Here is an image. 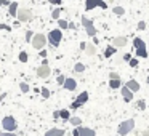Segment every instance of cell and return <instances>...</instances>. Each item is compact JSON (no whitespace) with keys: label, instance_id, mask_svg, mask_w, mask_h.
<instances>
[{"label":"cell","instance_id":"obj_1","mask_svg":"<svg viewBox=\"0 0 149 136\" xmlns=\"http://www.w3.org/2000/svg\"><path fill=\"white\" fill-rule=\"evenodd\" d=\"M16 126H18V125H16V120H15V117H11V115L3 117V120H2V128H3L7 133H15Z\"/></svg>","mask_w":149,"mask_h":136},{"label":"cell","instance_id":"obj_2","mask_svg":"<svg viewBox=\"0 0 149 136\" xmlns=\"http://www.w3.org/2000/svg\"><path fill=\"white\" fill-rule=\"evenodd\" d=\"M133 128H135V120H133V119H128V120H125V122L120 123L117 130H119V135H120V136H127Z\"/></svg>","mask_w":149,"mask_h":136},{"label":"cell","instance_id":"obj_3","mask_svg":"<svg viewBox=\"0 0 149 136\" xmlns=\"http://www.w3.org/2000/svg\"><path fill=\"white\" fill-rule=\"evenodd\" d=\"M82 24H84V27H85V31H87L88 37H93V39H95V35H96V27H95L93 21L88 19L87 16H82Z\"/></svg>","mask_w":149,"mask_h":136},{"label":"cell","instance_id":"obj_4","mask_svg":"<svg viewBox=\"0 0 149 136\" xmlns=\"http://www.w3.org/2000/svg\"><path fill=\"white\" fill-rule=\"evenodd\" d=\"M61 39H63L61 29H53L52 32L48 34V42L52 43L53 46H58L59 43H61Z\"/></svg>","mask_w":149,"mask_h":136},{"label":"cell","instance_id":"obj_5","mask_svg":"<svg viewBox=\"0 0 149 136\" xmlns=\"http://www.w3.org/2000/svg\"><path fill=\"white\" fill-rule=\"evenodd\" d=\"M45 43H47V37L43 35V34H36L34 35V39H32V46L36 50H42L43 46H45Z\"/></svg>","mask_w":149,"mask_h":136},{"label":"cell","instance_id":"obj_6","mask_svg":"<svg viewBox=\"0 0 149 136\" xmlns=\"http://www.w3.org/2000/svg\"><path fill=\"white\" fill-rule=\"evenodd\" d=\"M87 101H88V93H87V91H84V93H80L77 98H75V101L71 104V107H72V109H79V107L84 106Z\"/></svg>","mask_w":149,"mask_h":136},{"label":"cell","instance_id":"obj_7","mask_svg":"<svg viewBox=\"0 0 149 136\" xmlns=\"http://www.w3.org/2000/svg\"><path fill=\"white\" fill-rule=\"evenodd\" d=\"M32 19V11L27 10V8H19L18 11V21L19 23H26V21H31Z\"/></svg>","mask_w":149,"mask_h":136},{"label":"cell","instance_id":"obj_8","mask_svg":"<svg viewBox=\"0 0 149 136\" xmlns=\"http://www.w3.org/2000/svg\"><path fill=\"white\" fill-rule=\"evenodd\" d=\"M96 7L106 10L107 5H106V2H103V0H87V3H85V8H87V10H93V8H96Z\"/></svg>","mask_w":149,"mask_h":136},{"label":"cell","instance_id":"obj_9","mask_svg":"<svg viewBox=\"0 0 149 136\" xmlns=\"http://www.w3.org/2000/svg\"><path fill=\"white\" fill-rule=\"evenodd\" d=\"M50 74H52V69H50L48 64H42L37 69V77H40V78H47Z\"/></svg>","mask_w":149,"mask_h":136},{"label":"cell","instance_id":"obj_10","mask_svg":"<svg viewBox=\"0 0 149 136\" xmlns=\"http://www.w3.org/2000/svg\"><path fill=\"white\" fill-rule=\"evenodd\" d=\"M127 45V39L125 37H114L112 39V46L114 48H122Z\"/></svg>","mask_w":149,"mask_h":136},{"label":"cell","instance_id":"obj_11","mask_svg":"<svg viewBox=\"0 0 149 136\" xmlns=\"http://www.w3.org/2000/svg\"><path fill=\"white\" fill-rule=\"evenodd\" d=\"M63 87H64L66 90H69V91H74L75 88H77V82H75L74 78L68 77V78H66V82H64V85H63Z\"/></svg>","mask_w":149,"mask_h":136},{"label":"cell","instance_id":"obj_12","mask_svg":"<svg viewBox=\"0 0 149 136\" xmlns=\"http://www.w3.org/2000/svg\"><path fill=\"white\" fill-rule=\"evenodd\" d=\"M120 93H122V98H123L125 101H132V99H133V93L125 87V85H123V87L120 88Z\"/></svg>","mask_w":149,"mask_h":136},{"label":"cell","instance_id":"obj_13","mask_svg":"<svg viewBox=\"0 0 149 136\" xmlns=\"http://www.w3.org/2000/svg\"><path fill=\"white\" fill-rule=\"evenodd\" d=\"M125 87L128 88L132 93H135V91H139V83H138L136 80H128V82L125 83Z\"/></svg>","mask_w":149,"mask_h":136},{"label":"cell","instance_id":"obj_14","mask_svg":"<svg viewBox=\"0 0 149 136\" xmlns=\"http://www.w3.org/2000/svg\"><path fill=\"white\" fill-rule=\"evenodd\" d=\"M64 133L66 131L61 130V128H52V130H48L43 136H64Z\"/></svg>","mask_w":149,"mask_h":136},{"label":"cell","instance_id":"obj_15","mask_svg":"<svg viewBox=\"0 0 149 136\" xmlns=\"http://www.w3.org/2000/svg\"><path fill=\"white\" fill-rule=\"evenodd\" d=\"M79 133H80V136H96V133L87 126H79Z\"/></svg>","mask_w":149,"mask_h":136},{"label":"cell","instance_id":"obj_16","mask_svg":"<svg viewBox=\"0 0 149 136\" xmlns=\"http://www.w3.org/2000/svg\"><path fill=\"white\" fill-rule=\"evenodd\" d=\"M18 11H19V5L16 2H11V5L8 7V13L10 16H18Z\"/></svg>","mask_w":149,"mask_h":136},{"label":"cell","instance_id":"obj_17","mask_svg":"<svg viewBox=\"0 0 149 136\" xmlns=\"http://www.w3.org/2000/svg\"><path fill=\"white\" fill-rule=\"evenodd\" d=\"M133 46H135L136 50H144L146 48V43L143 39H139V37H136L135 40H133Z\"/></svg>","mask_w":149,"mask_h":136},{"label":"cell","instance_id":"obj_18","mask_svg":"<svg viewBox=\"0 0 149 136\" xmlns=\"http://www.w3.org/2000/svg\"><path fill=\"white\" fill-rule=\"evenodd\" d=\"M114 53H116V48H114L112 45H111V46H107V48L104 50V58H111V56H112Z\"/></svg>","mask_w":149,"mask_h":136},{"label":"cell","instance_id":"obj_19","mask_svg":"<svg viewBox=\"0 0 149 136\" xmlns=\"http://www.w3.org/2000/svg\"><path fill=\"white\" fill-rule=\"evenodd\" d=\"M59 117H61L63 120H71V114H69V110H68V109L59 110Z\"/></svg>","mask_w":149,"mask_h":136},{"label":"cell","instance_id":"obj_20","mask_svg":"<svg viewBox=\"0 0 149 136\" xmlns=\"http://www.w3.org/2000/svg\"><path fill=\"white\" fill-rule=\"evenodd\" d=\"M95 53H96L95 45H93V43H87V55H88V56H93Z\"/></svg>","mask_w":149,"mask_h":136},{"label":"cell","instance_id":"obj_21","mask_svg":"<svg viewBox=\"0 0 149 136\" xmlns=\"http://www.w3.org/2000/svg\"><path fill=\"white\" fill-rule=\"evenodd\" d=\"M109 87L114 88V90H116V88H122V82H120V80H111L109 82Z\"/></svg>","mask_w":149,"mask_h":136},{"label":"cell","instance_id":"obj_22","mask_svg":"<svg viewBox=\"0 0 149 136\" xmlns=\"http://www.w3.org/2000/svg\"><path fill=\"white\" fill-rule=\"evenodd\" d=\"M71 125H74V126H80V123H82V120H80V117H71Z\"/></svg>","mask_w":149,"mask_h":136},{"label":"cell","instance_id":"obj_23","mask_svg":"<svg viewBox=\"0 0 149 136\" xmlns=\"http://www.w3.org/2000/svg\"><path fill=\"white\" fill-rule=\"evenodd\" d=\"M59 16H61V8H56V10H53V13H52V18H53V19L59 21Z\"/></svg>","mask_w":149,"mask_h":136},{"label":"cell","instance_id":"obj_24","mask_svg":"<svg viewBox=\"0 0 149 136\" xmlns=\"http://www.w3.org/2000/svg\"><path fill=\"white\" fill-rule=\"evenodd\" d=\"M112 11H114V15H117V16H122V15L125 13V10H123L122 7H114Z\"/></svg>","mask_w":149,"mask_h":136},{"label":"cell","instance_id":"obj_25","mask_svg":"<svg viewBox=\"0 0 149 136\" xmlns=\"http://www.w3.org/2000/svg\"><path fill=\"white\" fill-rule=\"evenodd\" d=\"M40 93H42V98H43V99H48V98H50V90H48V88L43 87L42 90H40Z\"/></svg>","mask_w":149,"mask_h":136},{"label":"cell","instance_id":"obj_26","mask_svg":"<svg viewBox=\"0 0 149 136\" xmlns=\"http://www.w3.org/2000/svg\"><path fill=\"white\" fill-rule=\"evenodd\" d=\"M74 71L77 72V74H79V72H84L85 71V66L82 64V62H77V64L74 66Z\"/></svg>","mask_w":149,"mask_h":136},{"label":"cell","instance_id":"obj_27","mask_svg":"<svg viewBox=\"0 0 149 136\" xmlns=\"http://www.w3.org/2000/svg\"><path fill=\"white\" fill-rule=\"evenodd\" d=\"M136 55H138L139 58H148V48H144V50H136Z\"/></svg>","mask_w":149,"mask_h":136},{"label":"cell","instance_id":"obj_28","mask_svg":"<svg viewBox=\"0 0 149 136\" xmlns=\"http://www.w3.org/2000/svg\"><path fill=\"white\" fill-rule=\"evenodd\" d=\"M58 26H59V29H68L69 24H68V21H66V19H59L58 21Z\"/></svg>","mask_w":149,"mask_h":136},{"label":"cell","instance_id":"obj_29","mask_svg":"<svg viewBox=\"0 0 149 136\" xmlns=\"http://www.w3.org/2000/svg\"><path fill=\"white\" fill-rule=\"evenodd\" d=\"M19 90L23 91V93H27V91H29V85H27L26 82H21V83H19Z\"/></svg>","mask_w":149,"mask_h":136},{"label":"cell","instance_id":"obj_30","mask_svg":"<svg viewBox=\"0 0 149 136\" xmlns=\"http://www.w3.org/2000/svg\"><path fill=\"white\" fill-rule=\"evenodd\" d=\"M18 58H19V61H21V62H26V61H27V53H26V51H21Z\"/></svg>","mask_w":149,"mask_h":136},{"label":"cell","instance_id":"obj_31","mask_svg":"<svg viewBox=\"0 0 149 136\" xmlns=\"http://www.w3.org/2000/svg\"><path fill=\"white\" fill-rule=\"evenodd\" d=\"M32 39H34V32L32 31H27L26 32V42H32Z\"/></svg>","mask_w":149,"mask_h":136},{"label":"cell","instance_id":"obj_32","mask_svg":"<svg viewBox=\"0 0 149 136\" xmlns=\"http://www.w3.org/2000/svg\"><path fill=\"white\" fill-rule=\"evenodd\" d=\"M109 78H111V80H120V75L117 74V72H111V74H109Z\"/></svg>","mask_w":149,"mask_h":136},{"label":"cell","instance_id":"obj_33","mask_svg":"<svg viewBox=\"0 0 149 136\" xmlns=\"http://www.w3.org/2000/svg\"><path fill=\"white\" fill-rule=\"evenodd\" d=\"M66 78H68V77H64V75H59V77H58V78H56V82H58V83H59V85H64V82H66Z\"/></svg>","mask_w":149,"mask_h":136},{"label":"cell","instance_id":"obj_34","mask_svg":"<svg viewBox=\"0 0 149 136\" xmlns=\"http://www.w3.org/2000/svg\"><path fill=\"white\" fill-rule=\"evenodd\" d=\"M146 29V23L144 21H139L138 23V31H144Z\"/></svg>","mask_w":149,"mask_h":136},{"label":"cell","instance_id":"obj_35","mask_svg":"<svg viewBox=\"0 0 149 136\" xmlns=\"http://www.w3.org/2000/svg\"><path fill=\"white\" fill-rule=\"evenodd\" d=\"M128 64L132 66V67H138V61H136V59H130Z\"/></svg>","mask_w":149,"mask_h":136},{"label":"cell","instance_id":"obj_36","mask_svg":"<svg viewBox=\"0 0 149 136\" xmlns=\"http://www.w3.org/2000/svg\"><path fill=\"white\" fill-rule=\"evenodd\" d=\"M3 5H7V7H10V2H8V0H0V7H3Z\"/></svg>","mask_w":149,"mask_h":136},{"label":"cell","instance_id":"obj_37","mask_svg":"<svg viewBox=\"0 0 149 136\" xmlns=\"http://www.w3.org/2000/svg\"><path fill=\"white\" fill-rule=\"evenodd\" d=\"M0 136H18L16 133H7V131H3V133H0Z\"/></svg>","mask_w":149,"mask_h":136},{"label":"cell","instance_id":"obj_38","mask_svg":"<svg viewBox=\"0 0 149 136\" xmlns=\"http://www.w3.org/2000/svg\"><path fill=\"white\" fill-rule=\"evenodd\" d=\"M138 107H139V109H144V107H146V104H144V101H138Z\"/></svg>","mask_w":149,"mask_h":136},{"label":"cell","instance_id":"obj_39","mask_svg":"<svg viewBox=\"0 0 149 136\" xmlns=\"http://www.w3.org/2000/svg\"><path fill=\"white\" fill-rule=\"evenodd\" d=\"M0 29H5V31H11L10 26H7V24H0Z\"/></svg>","mask_w":149,"mask_h":136},{"label":"cell","instance_id":"obj_40","mask_svg":"<svg viewBox=\"0 0 149 136\" xmlns=\"http://www.w3.org/2000/svg\"><path fill=\"white\" fill-rule=\"evenodd\" d=\"M123 59H125V61H130V59H132V55H130V53H127V55H123Z\"/></svg>","mask_w":149,"mask_h":136},{"label":"cell","instance_id":"obj_41","mask_svg":"<svg viewBox=\"0 0 149 136\" xmlns=\"http://www.w3.org/2000/svg\"><path fill=\"white\" fill-rule=\"evenodd\" d=\"M72 136H80V133H79V128H74V131H72Z\"/></svg>","mask_w":149,"mask_h":136},{"label":"cell","instance_id":"obj_42","mask_svg":"<svg viewBox=\"0 0 149 136\" xmlns=\"http://www.w3.org/2000/svg\"><path fill=\"white\" fill-rule=\"evenodd\" d=\"M53 115H55V119H59V110H55V112H53Z\"/></svg>","mask_w":149,"mask_h":136},{"label":"cell","instance_id":"obj_43","mask_svg":"<svg viewBox=\"0 0 149 136\" xmlns=\"http://www.w3.org/2000/svg\"><path fill=\"white\" fill-rule=\"evenodd\" d=\"M143 136H149V130H146V131H143Z\"/></svg>","mask_w":149,"mask_h":136},{"label":"cell","instance_id":"obj_44","mask_svg":"<svg viewBox=\"0 0 149 136\" xmlns=\"http://www.w3.org/2000/svg\"><path fill=\"white\" fill-rule=\"evenodd\" d=\"M148 83H149V75H148Z\"/></svg>","mask_w":149,"mask_h":136}]
</instances>
